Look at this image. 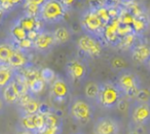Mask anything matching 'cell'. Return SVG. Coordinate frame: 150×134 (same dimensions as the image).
I'll return each instance as SVG.
<instances>
[{
  "label": "cell",
  "instance_id": "obj_1",
  "mask_svg": "<svg viewBox=\"0 0 150 134\" xmlns=\"http://www.w3.org/2000/svg\"><path fill=\"white\" fill-rule=\"evenodd\" d=\"M96 107L82 95H75L70 98L68 104V115L73 123L80 127L88 125L94 120Z\"/></svg>",
  "mask_w": 150,
  "mask_h": 134
},
{
  "label": "cell",
  "instance_id": "obj_2",
  "mask_svg": "<svg viewBox=\"0 0 150 134\" xmlns=\"http://www.w3.org/2000/svg\"><path fill=\"white\" fill-rule=\"evenodd\" d=\"M125 98V94L115 82L107 81L100 83V91L97 99L99 107L103 109L116 108Z\"/></svg>",
  "mask_w": 150,
  "mask_h": 134
},
{
  "label": "cell",
  "instance_id": "obj_3",
  "mask_svg": "<svg viewBox=\"0 0 150 134\" xmlns=\"http://www.w3.org/2000/svg\"><path fill=\"white\" fill-rule=\"evenodd\" d=\"M66 2L59 0H46L43 1L39 13V20L42 23L54 25L60 24L65 20L67 15Z\"/></svg>",
  "mask_w": 150,
  "mask_h": 134
},
{
  "label": "cell",
  "instance_id": "obj_4",
  "mask_svg": "<svg viewBox=\"0 0 150 134\" xmlns=\"http://www.w3.org/2000/svg\"><path fill=\"white\" fill-rule=\"evenodd\" d=\"M66 78L71 86L80 85L86 82L90 74V67L88 63L80 58H71L65 64Z\"/></svg>",
  "mask_w": 150,
  "mask_h": 134
},
{
  "label": "cell",
  "instance_id": "obj_5",
  "mask_svg": "<svg viewBox=\"0 0 150 134\" xmlns=\"http://www.w3.org/2000/svg\"><path fill=\"white\" fill-rule=\"evenodd\" d=\"M115 83L121 89L125 98H129L131 100H134L137 93L142 88L139 76L134 72L131 68L118 72Z\"/></svg>",
  "mask_w": 150,
  "mask_h": 134
},
{
  "label": "cell",
  "instance_id": "obj_6",
  "mask_svg": "<svg viewBox=\"0 0 150 134\" xmlns=\"http://www.w3.org/2000/svg\"><path fill=\"white\" fill-rule=\"evenodd\" d=\"M79 23L84 33L97 36L100 38L104 33L105 23L98 15L96 9H88L82 11L79 17Z\"/></svg>",
  "mask_w": 150,
  "mask_h": 134
},
{
  "label": "cell",
  "instance_id": "obj_7",
  "mask_svg": "<svg viewBox=\"0 0 150 134\" xmlns=\"http://www.w3.org/2000/svg\"><path fill=\"white\" fill-rule=\"evenodd\" d=\"M76 46L81 54L92 59L100 58L104 50V46L100 38L88 33H83L78 36Z\"/></svg>",
  "mask_w": 150,
  "mask_h": 134
},
{
  "label": "cell",
  "instance_id": "obj_8",
  "mask_svg": "<svg viewBox=\"0 0 150 134\" xmlns=\"http://www.w3.org/2000/svg\"><path fill=\"white\" fill-rule=\"evenodd\" d=\"M50 99L54 104L61 105L65 103L71 96V85L66 78L57 74L56 78L50 85L48 89Z\"/></svg>",
  "mask_w": 150,
  "mask_h": 134
},
{
  "label": "cell",
  "instance_id": "obj_9",
  "mask_svg": "<svg viewBox=\"0 0 150 134\" xmlns=\"http://www.w3.org/2000/svg\"><path fill=\"white\" fill-rule=\"evenodd\" d=\"M129 127H140L150 123V102H139L132 100L129 105Z\"/></svg>",
  "mask_w": 150,
  "mask_h": 134
},
{
  "label": "cell",
  "instance_id": "obj_10",
  "mask_svg": "<svg viewBox=\"0 0 150 134\" xmlns=\"http://www.w3.org/2000/svg\"><path fill=\"white\" fill-rule=\"evenodd\" d=\"M26 92H27V90H26L24 78L18 72L15 80L6 88L3 89L1 95H2V98L4 102L6 103V105H17L22 95L25 94Z\"/></svg>",
  "mask_w": 150,
  "mask_h": 134
},
{
  "label": "cell",
  "instance_id": "obj_11",
  "mask_svg": "<svg viewBox=\"0 0 150 134\" xmlns=\"http://www.w3.org/2000/svg\"><path fill=\"white\" fill-rule=\"evenodd\" d=\"M46 124L45 111L34 113V115L21 117L19 120V127L22 131L29 132L31 134H35L38 131L44 128Z\"/></svg>",
  "mask_w": 150,
  "mask_h": 134
},
{
  "label": "cell",
  "instance_id": "obj_12",
  "mask_svg": "<svg viewBox=\"0 0 150 134\" xmlns=\"http://www.w3.org/2000/svg\"><path fill=\"white\" fill-rule=\"evenodd\" d=\"M129 56L131 62L136 65H146L150 60V43L139 39L129 48Z\"/></svg>",
  "mask_w": 150,
  "mask_h": 134
},
{
  "label": "cell",
  "instance_id": "obj_13",
  "mask_svg": "<svg viewBox=\"0 0 150 134\" xmlns=\"http://www.w3.org/2000/svg\"><path fill=\"white\" fill-rule=\"evenodd\" d=\"M121 122L111 115L99 117L94 124V134H119Z\"/></svg>",
  "mask_w": 150,
  "mask_h": 134
},
{
  "label": "cell",
  "instance_id": "obj_14",
  "mask_svg": "<svg viewBox=\"0 0 150 134\" xmlns=\"http://www.w3.org/2000/svg\"><path fill=\"white\" fill-rule=\"evenodd\" d=\"M17 107L20 113V118L42 111V103L40 99L38 97L32 96L27 92L22 95L17 104Z\"/></svg>",
  "mask_w": 150,
  "mask_h": 134
},
{
  "label": "cell",
  "instance_id": "obj_15",
  "mask_svg": "<svg viewBox=\"0 0 150 134\" xmlns=\"http://www.w3.org/2000/svg\"><path fill=\"white\" fill-rule=\"evenodd\" d=\"M56 46L57 44L54 34H52V31H50V30H42L38 32V34L33 40V50L40 54H48Z\"/></svg>",
  "mask_w": 150,
  "mask_h": 134
},
{
  "label": "cell",
  "instance_id": "obj_16",
  "mask_svg": "<svg viewBox=\"0 0 150 134\" xmlns=\"http://www.w3.org/2000/svg\"><path fill=\"white\" fill-rule=\"evenodd\" d=\"M46 124L44 128L35 134H62L63 133V120L57 113L45 111Z\"/></svg>",
  "mask_w": 150,
  "mask_h": 134
},
{
  "label": "cell",
  "instance_id": "obj_17",
  "mask_svg": "<svg viewBox=\"0 0 150 134\" xmlns=\"http://www.w3.org/2000/svg\"><path fill=\"white\" fill-rule=\"evenodd\" d=\"M16 23L19 24L27 33L40 32L43 30L40 27V23H42V22L39 20V18H34L30 17V16L23 15L20 19H18V21Z\"/></svg>",
  "mask_w": 150,
  "mask_h": 134
},
{
  "label": "cell",
  "instance_id": "obj_18",
  "mask_svg": "<svg viewBox=\"0 0 150 134\" xmlns=\"http://www.w3.org/2000/svg\"><path fill=\"white\" fill-rule=\"evenodd\" d=\"M30 58L27 52H24L19 48H17L13 54V58H11V62L8 64V67L13 68L15 70H20V69H25L26 67L30 66Z\"/></svg>",
  "mask_w": 150,
  "mask_h": 134
},
{
  "label": "cell",
  "instance_id": "obj_19",
  "mask_svg": "<svg viewBox=\"0 0 150 134\" xmlns=\"http://www.w3.org/2000/svg\"><path fill=\"white\" fill-rule=\"evenodd\" d=\"M17 48L9 40H0V66H8Z\"/></svg>",
  "mask_w": 150,
  "mask_h": 134
},
{
  "label": "cell",
  "instance_id": "obj_20",
  "mask_svg": "<svg viewBox=\"0 0 150 134\" xmlns=\"http://www.w3.org/2000/svg\"><path fill=\"white\" fill-rule=\"evenodd\" d=\"M99 91H100V83L96 81H86L83 86V95L82 96L92 102L93 104H97V99H98Z\"/></svg>",
  "mask_w": 150,
  "mask_h": 134
},
{
  "label": "cell",
  "instance_id": "obj_21",
  "mask_svg": "<svg viewBox=\"0 0 150 134\" xmlns=\"http://www.w3.org/2000/svg\"><path fill=\"white\" fill-rule=\"evenodd\" d=\"M52 34H54V40H56V44H65L71 41L73 37L72 30L68 26H60V27L56 28L52 31Z\"/></svg>",
  "mask_w": 150,
  "mask_h": 134
},
{
  "label": "cell",
  "instance_id": "obj_22",
  "mask_svg": "<svg viewBox=\"0 0 150 134\" xmlns=\"http://www.w3.org/2000/svg\"><path fill=\"white\" fill-rule=\"evenodd\" d=\"M18 71L8 66H0V93L17 76Z\"/></svg>",
  "mask_w": 150,
  "mask_h": 134
},
{
  "label": "cell",
  "instance_id": "obj_23",
  "mask_svg": "<svg viewBox=\"0 0 150 134\" xmlns=\"http://www.w3.org/2000/svg\"><path fill=\"white\" fill-rule=\"evenodd\" d=\"M9 36H11V39H8L11 43L15 44V46L18 43H20L23 40L27 39L28 38V33L19 25V24L15 23L13 25V27L11 28V31H9Z\"/></svg>",
  "mask_w": 150,
  "mask_h": 134
},
{
  "label": "cell",
  "instance_id": "obj_24",
  "mask_svg": "<svg viewBox=\"0 0 150 134\" xmlns=\"http://www.w3.org/2000/svg\"><path fill=\"white\" fill-rule=\"evenodd\" d=\"M109 67L113 70L114 72H120L122 70L129 69V61L125 60L123 57L117 56V55H113L110 57L108 60Z\"/></svg>",
  "mask_w": 150,
  "mask_h": 134
},
{
  "label": "cell",
  "instance_id": "obj_25",
  "mask_svg": "<svg viewBox=\"0 0 150 134\" xmlns=\"http://www.w3.org/2000/svg\"><path fill=\"white\" fill-rule=\"evenodd\" d=\"M43 1H26L24 2V7H25V14L26 16L30 17L39 18L40 7H41Z\"/></svg>",
  "mask_w": 150,
  "mask_h": 134
},
{
  "label": "cell",
  "instance_id": "obj_26",
  "mask_svg": "<svg viewBox=\"0 0 150 134\" xmlns=\"http://www.w3.org/2000/svg\"><path fill=\"white\" fill-rule=\"evenodd\" d=\"M40 74H41V78L45 85H48L50 86L52 83V81L56 78L57 74L54 73V71L50 68H43V69L40 70Z\"/></svg>",
  "mask_w": 150,
  "mask_h": 134
},
{
  "label": "cell",
  "instance_id": "obj_27",
  "mask_svg": "<svg viewBox=\"0 0 150 134\" xmlns=\"http://www.w3.org/2000/svg\"><path fill=\"white\" fill-rule=\"evenodd\" d=\"M134 100L139 101V102L149 103L150 102V92L147 90V89L141 88L139 90V92L137 93L136 97L134 98Z\"/></svg>",
  "mask_w": 150,
  "mask_h": 134
},
{
  "label": "cell",
  "instance_id": "obj_28",
  "mask_svg": "<svg viewBox=\"0 0 150 134\" xmlns=\"http://www.w3.org/2000/svg\"><path fill=\"white\" fill-rule=\"evenodd\" d=\"M6 106H7L6 103L4 102V100H3V98H2V95L0 93V115H3V113H4Z\"/></svg>",
  "mask_w": 150,
  "mask_h": 134
},
{
  "label": "cell",
  "instance_id": "obj_29",
  "mask_svg": "<svg viewBox=\"0 0 150 134\" xmlns=\"http://www.w3.org/2000/svg\"><path fill=\"white\" fill-rule=\"evenodd\" d=\"M5 16H6V11L0 6V26H1V24H2L3 21H4Z\"/></svg>",
  "mask_w": 150,
  "mask_h": 134
},
{
  "label": "cell",
  "instance_id": "obj_30",
  "mask_svg": "<svg viewBox=\"0 0 150 134\" xmlns=\"http://www.w3.org/2000/svg\"><path fill=\"white\" fill-rule=\"evenodd\" d=\"M127 134H139V132H138L136 129H133V128H131V129H129V133H127Z\"/></svg>",
  "mask_w": 150,
  "mask_h": 134
},
{
  "label": "cell",
  "instance_id": "obj_31",
  "mask_svg": "<svg viewBox=\"0 0 150 134\" xmlns=\"http://www.w3.org/2000/svg\"><path fill=\"white\" fill-rule=\"evenodd\" d=\"M146 65H147V67H148V69H149V70H150V60H149V61H148V63H147V64H146Z\"/></svg>",
  "mask_w": 150,
  "mask_h": 134
},
{
  "label": "cell",
  "instance_id": "obj_32",
  "mask_svg": "<svg viewBox=\"0 0 150 134\" xmlns=\"http://www.w3.org/2000/svg\"><path fill=\"white\" fill-rule=\"evenodd\" d=\"M71 134H83L82 132H74V133H71Z\"/></svg>",
  "mask_w": 150,
  "mask_h": 134
},
{
  "label": "cell",
  "instance_id": "obj_33",
  "mask_svg": "<svg viewBox=\"0 0 150 134\" xmlns=\"http://www.w3.org/2000/svg\"><path fill=\"white\" fill-rule=\"evenodd\" d=\"M149 134H150V132H149Z\"/></svg>",
  "mask_w": 150,
  "mask_h": 134
}]
</instances>
